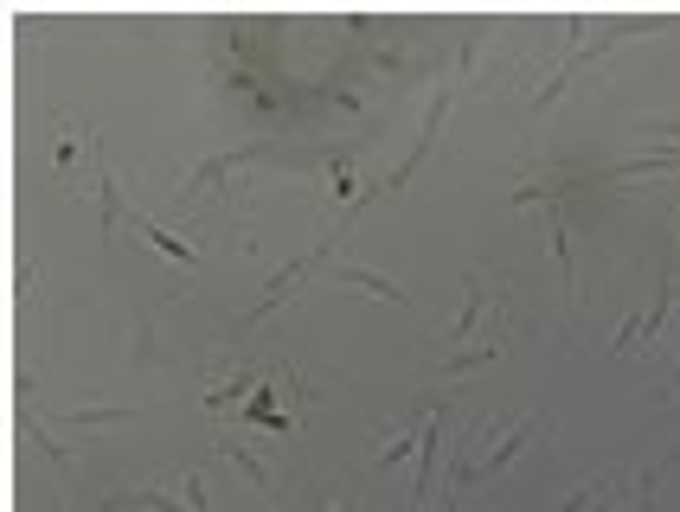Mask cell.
Returning <instances> with one entry per match:
<instances>
[{
	"label": "cell",
	"instance_id": "cell-1",
	"mask_svg": "<svg viewBox=\"0 0 680 512\" xmlns=\"http://www.w3.org/2000/svg\"><path fill=\"white\" fill-rule=\"evenodd\" d=\"M533 436H539V423H533V416H520V423H507V436L494 442V455L482 461V468H475V480H494L501 468H507V461H514V455H520V448H527Z\"/></svg>",
	"mask_w": 680,
	"mask_h": 512
},
{
	"label": "cell",
	"instance_id": "cell-2",
	"mask_svg": "<svg viewBox=\"0 0 680 512\" xmlns=\"http://www.w3.org/2000/svg\"><path fill=\"white\" fill-rule=\"evenodd\" d=\"M437 442H443V416L430 410V416H424V442H417V487H412V512H424V493H430V461H437Z\"/></svg>",
	"mask_w": 680,
	"mask_h": 512
},
{
	"label": "cell",
	"instance_id": "cell-3",
	"mask_svg": "<svg viewBox=\"0 0 680 512\" xmlns=\"http://www.w3.org/2000/svg\"><path fill=\"white\" fill-rule=\"evenodd\" d=\"M489 314H494L489 276H482V269H469V314H462V321H456V327H450V340H469V333L482 327V321H489Z\"/></svg>",
	"mask_w": 680,
	"mask_h": 512
},
{
	"label": "cell",
	"instance_id": "cell-4",
	"mask_svg": "<svg viewBox=\"0 0 680 512\" xmlns=\"http://www.w3.org/2000/svg\"><path fill=\"white\" fill-rule=\"evenodd\" d=\"M219 448H226L231 461H238V468H244V480H251V487H264V493H276V480H270V468H264V461H257V455H251V448H244V442L219 436Z\"/></svg>",
	"mask_w": 680,
	"mask_h": 512
},
{
	"label": "cell",
	"instance_id": "cell-5",
	"mask_svg": "<svg viewBox=\"0 0 680 512\" xmlns=\"http://www.w3.org/2000/svg\"><path fill=\"white\" fill-rule=\"evenodd\" d=\"M135 224H142V237H149L154 251L167 256V263H193V244H180V237H174L167 224H154V219H135Z\"/></svg>",
	"mask_w": 680,
	"mask_h": 512
},
{
	"label": "cell",
	"instance_id": "cell-6",
	"mask_svg": "<svg viewBox=\"0 0 680 512\" xmlns=\"http://www.w3.org/2000/svg\"><path fill=\"white\" fill-rule=\"evenodd\" d=\"M340 282H353V289H373V294H385L392 308H405V289H398V282H385V276H373V269H340Z\"/></svg>",
	"mask_w": 680,
	"mask_h": 512
},
{
	"label": "cell",
	"instance_id": "cell-7",
	"mask_svg": "<svg viewBox=\"0 0 680 512\" xmlns=\"http://www.w3.org/2000/svg\"><path fill=\"white\" fill-rule=\"evenodd\" d=\"M116 416H129V410H58V423H77V430H103Z\"/></svg>",
	"mask_w": 680,
	"mask_h": 512
},
{
	"label": "cell",
	"instance_id": "cell-8",
	"mask_svg": "<svg viewBox=\"0 0 680 512\" xmlns=\"http://www.w3.org/2000/svg\"><path fill=\"white\" fill-rule=\"evenodd\" d=\"M494 359V340L489 346H475V353H456V359H443V371H469V366H489Z\"/></svg>",
	"mask_w": 680,
	"mask_h": 512
},
{
	"label": "cell",
	"instance_id": "cell-9",
	"mask_svg": "<svg viewBox=\"0 0 680 512\" xmlns=\"http://www.w3.org/2000/svg\"><path fill=\"white\" fill-rule=\"evenodd\" d=\"M26 294H33V263L20 256V269H13V308H26Z\"/></svg>",
	"mask_w": 680,
	"mask_h": 512
}]
</instances>
